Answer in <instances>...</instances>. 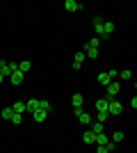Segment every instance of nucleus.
<instances>
[{
  "mask_svg": "<svg viewBox=\"0 0 137 153\" xmlns=\"http://www.w3.org/2000/svg\"><path fill=\"white\" fill-rule=\"evenodd\" d=\"M23 78H25V73L16 69V71H14V73H12V76H9V82H12L14 87H16V85H21V82H23Z\"/></svg>",
  "mask_w": 137,
  "mask_h": 153,
  "instance_id": "nucleus-1",
  "label": "nucleus"
},
{
  "mask_svg": "<svg viewBox=\"0 0 137 153\" xmlns=\"http://www.w3.org/2000/svg\"><path fill=\"white\" fill-rule=\"evenodd\" d=\"M103 23H105V21L101 19V16H96V19H94V32H96L98 39H103Z\"/></svg>",
  "mask_w": 137,
  "mask_h": 153,
  "instance_id": "nucleus-2",
  "label": "nucleus"
},
{
  "mask_svg": "<svg viewBox=\"0 0 137 153\" xmlns=\"http://www.w3.org/2000/svg\"><path fill=\"white\" fill-rule=\"evenodd\" d=\"M107 112L117 117V114H121V112H124V108H121V103H119V101H112V98H110V108H107Z\"/></svg>",
  "mask_w": 137,
  "mask_h": 153,
  "instance_id": "nucleus-3",
  "label": "nucleus"
},
{
  "mask_svg": "<svg viewBox=\"0 0 137 153\" xmlns=\"http://www.w3.org/2000/svg\"><path fill=\"white\" fill-rule=\"evenodd\" d=\"M107 108H110V98H98L96 101V112H107Z\"/></svg>",
  "mask_w": 137,
  "mask_h": 153,
  "instance_id": "nucleus-4",
  "label": "nucleus"
},
{
  "mask_svg": "<svg viewBox=\"0 0 137 153\" xmlns=\"http://www.w3.org/2000/svg\"><path fill=\"white\" fill-rule=\"evenodd\" d=\"M105 89H107V96L112 98V96H117V94H119V89H121V87H119V82H114V80H112V82L107 85Z\"/></svg>",
  "mask_w": 137,
  "mask_h": 153,
  "instance_id": "nucleus-5",
  "label": "nucleus"
},
{
  "mask_svg": "<svg viewBox=\"0 0 137 153\" xmlns=\"http://www.w3.org/2000/svg\"><path fill=\"white\" fill-rule=\"evenodd\" d=\"M64 7L69 9V12H78V9H82V5H80L78 0H66V2H64Z\"/></svg>",
  "mask_w": 137,
  "mask_h": 153,
  "instance_id": "nucleus-6",
  "label": "nucleus"
},
{
  "mask_svg": "<svg viewBox=\"0 0 137 153\" xmlns=\"http://www.w3.org/2000/svg\"><path fill=\"white\" fill-rule=\"evenodd\" d=\"M98 82L103 85V87H107V85L112 82V78H110V73H107V71H103V73H98V78H96Z\"/></svg>",
  "mask_w": 137,
  "mask_h": 153,
  "instance_id": "nucleus-7",
  "label": "nucleus"
},
{
  "mask_svg": "<svg viewBox=\"0 0 137 153\" xmlns=\"http://www.w3.org/2000/svg\"><path fill=\"white\" fill-rule=\"evenodd\" d=\"M14 112H16V114H25V112H27V105H25V103H23V101H16V103H14Z\"/></svg>",
  "mask_w": 137,
  "mask_h": 153,
  "instance_id": "nucleus-8",
  "label": "nucleus"
},
{
  "mask_svg": "<svg viewBox=\"0 0 137 153\" xmlns=\"http://www.w3.org/2000/svg\"><path fill=\"white\" fill-rule=\"evenodd\" d=\"M105 130V123H101V121H96V119H94V121H91V133L94 135H101Z\"/></svg>",
  "mask_w": 137,
  "mask_h": 153,
  "instance_id": "nucleus-9",
  "label": "nucleus"
},
{
  "mask_svg": "<svg viewBox=\"0 0 137 153\" xmlns=\"http://www.w3.org/2000/svg\"><path fill=\"white\" fill-rule=\"evenodd\" d=\"M46 117H48V112H46V110H37V112H32V119H34L37 123L46 121Z\"/></svg>",
  "mask_w": 137,
  "mask_h": 153,
  "instance_id": "nucleus-10",
  "label": "nucleus"
},
{
  "mask_svg": "<svg viewBox=\"0 0 137 153\" xmlns=\"http://www.w3.org/2000/svg\"><path fill=\"white\" fill-rule=\"evenodd\" d=\"M82 62H85V53L80 51V53H76V57H73V69H80Z\"/></svg>",
  "mask_w": 137,
  "mask_h": 153,
  "instance_id": "nucleus-11",
  "label": "nucleus"
},
{
  "mask_svg": "<svg viewBox=\"0 0 137 153\" xmlns=\"http://www.w3.org/2000/svg\"><path fill=\"white\" fill-rule=\"evenodd\" d=\"M85 57H89V59H96L98 57V48H89V46H85Z\"/></svg>",
  "mask_w": 137,
  "mask_h": 153,
  "instance_id": "nucleus-12",
  "label": "nucleus"
},
{
  "mask_svg": "<svg viewBox=\"0 0 137 153\" xmlns=\"http://www.w3.org/2000/svg\"><path fill=\"white\" fill-rule=\"evenodd\" d=\"M71 101H73V108H82L85 96H82V94H73V96H71Z\"/></svg>",
  "mask_w": 137,
  "mask_h": 153,
  "instance_id": "nucleus-13",
  "label": "nucleus"
},
{
  "mask_svg": "<svg viewBox=\"0 0 137 153\" xmlns=\"http://www.w3.org/2000/svg\"><path fill=\"white\" fill-rule=\"evenodd\" d=\"M25 105H27V112H30V114H32V112H37V110H39V101H37V98H30V101H27Z\"/></svg>",
  "mask_w": 137,
  "mask_h": 153,
  "instance_id": "nucleus-14",
  "label": "nucleus"
},
{
  "mask_svg": "<svg viewBox=\"0 0 137 153\" xmlns=\"http://www.w3.org/2000/svg\"><path fill=\"white\" fill-rule=\"evenodd\" d=\"M0 73L9 80V76H12V69H9V62H0Z\"/></svg>",
  "mask_w": 137,
  "mask_h": 153,
  "instance_id": "nucleus-15",
  "label": "nucleus"
},
{
  "mask_svg": "<svg viewBox=\"0 0 137 153\" xmlns=\"http://www.w3.org/2000/svg\"><path fill=\"white\" fill-rule=\"evenodd\" d=\"M112 32H114V23H110V21H105V23H103V37H110Z\"/></svg>",
  "mask_w": 137,
  "mask_h": 153,
  "instance_id": "nucleus-16",
  "label": "nucleus"
},
{
  "mask_svg": "<svg viewBox=\"0 0 137 153\" xmlns=\"http://www.w3.org/2000/svg\"><path fill=\"white\" fill-rule=\"evenodd\" d=\"M82 142H85V144H96V135L91 133V130H87V133L82 135Z\"/></svg>",
  "mask_w": 137,
  "mask_h": 153,
  "instance_id": "nucleus-17",
  "label": "nucleus"
},
{
  "mask_svg": "<svg viewBox=\"0 0 137 153\" xmlns=\"http://www.w3.org/2000/svg\"><path fill=\"white\" fill-rule=\"evenodd\" d=\"M107 142H110V137H107V135H105V133L96 135V146H105Z\"/></svg>",
  "mask_w": 137,
  "mask_h": 153,
  "instance_id": "nucleus-18",
  "label": "nucleus"
},
{
  "mask_svg": "<svg viewBox=\"0 0 137 153\" xmlns=\"http://www.w3.org/2000/svg\"><path fill=\"white\" fill-rule=\"evenodd\" d=\"M0 117H2V119H7V121H12V117H14V110H12V108H5Z\"/></svg>",
  "mask_w": 137,
  "mask_h": 153,
  "instance_id": "nucleus-19",
  "label": "nucleus"
},
{
  "mask_svg": "<svg viewBox=\"0 0 137 153\" xmlns=\"http://www.w3.org/2000/svg\"><path fill=\"white\" fill-rule=\"evenodd\" d=\"M32 69V62H19V71H23V73H27V71Z\"/></svg>",
  "mask_w": 137,
  "mask_h": 153,
  "instance_id": "nucleus-20",
  "label": "nucleus"
},
{
  "mask_svg": "<svg viewBox=\"0 0 137 153\" xmlns=\"http://www.w3.org/2000/svg\"><path fill=\"white\" fill-rule=\"evenodd\" d=\"M39 110H46V112H50V110H53L50 101H39Z\"/></svg>",
  "mask_w": 137,
  "mask_h": 153,
  "instance_id": "nucleus-21",
  "label": "nucleus"
},
{
  "mask_svg": "<svg viewBox=\"0 0 137 153\" xmlns=\"http://www.w3.org/2000/svg\"><path fill=\"white\" fill-rule=\"evenodd\" d=\"M107 117H110V114H107V112H96V121L105 123V121H107Z\"/></svg>",
  "mask_w": 137,
  "mask_h": 153,
  "instance_id": "nucleus-22",
  "label": "nucleus"
},
{
  "mask_svg": "<svg viewBox=\"0 0 137 153\" xmlns=\"http://www.w3.org/2000/svg\"><path fill=\"white\" fill-rule=\"evenodd\" d=\"M87 46H89V48H98V46H101V39H98V37L89 39V44H87Z\"/></svg>",
  "mask_w": 137,
  "mask_h": 153,
  "instance_id": "nucleus-23",
  "label": "nucleus"
},
{
  "mask_svg": "<svg viewBox=\"0 0 137 153\" xmlns=\"http://www.w3.org/2000/svg\"><path fill=\"white\" fill-rule=\"evenodd\" d=\"M119 78H124V80H130V78H133V73H130L128 69H126V71H121V73H119Z\"/></svg>",
  "mask_w": 137,
  "mask_h": 153,
  "instance_id": "nucleus-24",
  "label": "nucleus"
},
{
  "mask_svg": "<svg viewBox=\"0 0 137 153\" xmlns=\"http://www.w3.org/2000/svg\"><path fill=\"white\" fill-rule=\"evenodd\" d=\"M12 121H14V126H19V123L23 121V114H16V112H14V117H12Z\"/></svg>",
  "mask_w": 137,
  "mask_h": 153,
  "instance_id": "nucleus-25",
  "label": "nucleus"
},
{
  "mask_svg": "<svg viewBox=\"0 0 137 153\" xmlns=\"http://www.w3.org/2000/svg\"><path fill=\"white\" fill-rule=\"evenodd\" d=\"M121 140H124V133H114L112 135V142H114V144H119Z\"/></svg>",
  "mask_w": 137,
  "mask_h": 153,
  "instance_id": "nucleus-26",
  "label": "nucleus"
},
{
  "mask_svg": "<svg viewBox=\"0 0 137 153\" xmlns=\"http://www.w3.org/2000/svg\"><path fill=\"white\" fill-rule=\"evenodd\" d=\"M105 149H107V153H112V151H114V149H117V144H114V142H107V144H105Z\"/></svg>",
  "mask_w": 137,
  "mask_h": 153,
  "instance_id": "nucleus-27",
  "label": "nucleus"
},
{
  "mask_svg": "<svg viewBox=\"0 0 137 153\" xmlns=\"http://www.w3.org/2000/svg\"><path fill=\"white\" fill-rule=\"evenodd\" d=\"M107 73H110V78H119V71H117V69H110Z\"/></svg>",
  "mask_w": 137,
  "mask_h": 153,
  "instance_id": "nucleus-28",
  "label": "nucleus"
},
{
  "mask_svg": "<svg viewBox=\"0 0 137 153\" xmlns=\"http://www.w3.org/2000/svg\"><path fill=\"white\" fill-rule=\"evenodd\" d=\"M96 153H107V149H105V146H98V149H96Z\"/></svg>",
  "mask_w": 137,
  "mask_h": 153,
  "instance_id": "nucleus-29",
  "label": "nucleus"
},
{
  "mask_svg": "<svg viewBox=\"0 0 137 153\" xmlns=\"http://www.w3.org/2000/svg\"><path fill=\"white\" fill-rule=\"evenodd\" d=\"M130 105H133V108L137 110V96H135V98H133V101H130Z\"/></svg>",
  "mask_w": 137,
  "mask_h": 153,
  "instance_id": "nucleus-30",
  "label": "nucleus"
},
{
  "mask_svg": "<svg viewBox=\"0 0 137 153\" xmlns=\"http://www.w3.org/2000/svg\"><path fill=\"white\" fill-rule=\"evenodd\" d=\"M0 82H5V76H2V73H0Z\"/></svg>",
  "mask_w": 137,
  "mask_h": 153,
  "instance_id": "nucleus-31",
  "label": "nucleus"
},
{
  "mask_svg": "<svg viewBox=\"0 0 137 153\" xmlns=\"http://www.w3.org/2000/svg\"><path fill=\"white\" fill-rule=\"evenodd\" d=\"M135 87H137V82H135Z\"/></svg>",
  "mask_w": 137,
  "mask_h": 153,
  "instance_id": "nucleus-32",
  "label": "nucleus"
}]
</instances>
